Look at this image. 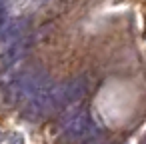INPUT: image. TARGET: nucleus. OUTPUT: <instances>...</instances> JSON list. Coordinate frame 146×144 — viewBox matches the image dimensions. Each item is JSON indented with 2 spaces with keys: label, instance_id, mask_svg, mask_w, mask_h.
<instances>
[{
  "label": "nucleus",
  "instance_id": "obj_4",
  "mask_svg": "<svg viewBox=\"0 0 146 144\" xmlns=\"http://www.w3.org/2000/svg\"><path fill=\"white\" fill-rule=\"evenodd\" d=\"M62 92H64V104L82 100L86 96V92H88V80H86V76H76V78L64 82L62 84Z\"/></svg>",
  "mask_w": 146,
  "mask_h": 144
},
{
  "label": "nucleus",
  "instance_id": "obj_2",
  "mask_svg": "<svg viewBox=\"0 0 146 144\" xmlns=\"http://www.w3.org/2000/svg\"><path fill=\"white\" fill-rule=\"evenodd\" d=\"M62 132L66 140L72 142H86L90 138H94L96 134V126L92 124L90 116L86 110H76L72 114H68L62 122Z\"/></svg>",
  "mask_w": 146,
  "mask_h": 144
},
{
  "label": "nucleus",
  "instance_id": "obj_3",
  "mask_svg": "<svg viewBox=\"0 0 146 144\" xmlns=\"http://www.w3.org/2000/svg\"><path fill=\"white\" fill-rule=\"evenodd\" d=\"M26 50H28V40L26 38H16L12 40V44L6 48V52H2L0 56V70H6L10 66H14L16 62H20L24 56H26Z\"/></svg>",
  "mask_w": 146,
  "mask_h": 144
},
{
  "label": "nucleus",
  "instance_id": "obj_5",
  "mask_svg": "<svg viewBox=\"0 0 146 144\" xmlns=\"http://www.w3.org/2000/svg\"><path fill=\"white\" fill-rule=\"evenodd\" d=\"M26 18H2L0 20V40H16L26 32Z\"/></svg>",
  "mask_w": 146,
  "mask_h": 144
},
{
  "label": "nucleus",
  "instance_id": "obj_1",
  "mask_svg": "<svg viewBox=\"0 0 146 144\" xmlns=\"http://www.w3.org/2000/svg\"><path fill=\"white\" fill-rule=\"evenodd\" d=\"M44 84H48V76L42 70H26V72H20V74H16L6 84V88H4V100L8 104L26 102Z\"/></svg>",
  "mask_w": 146,
  "mask_h": 144
}]
</instances>
